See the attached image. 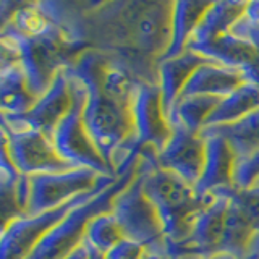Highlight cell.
Instances as JSON below:
<instances>
[{"mask_svg": "<svg viewBox=\"0 0 259 259\" xmlns=\"http://www.w3.org/2000/svg\"><path fill=\"white\" fill-rule=\"evenodd\" d=\"M172 7L167 2H117L94 12L102 31L101 49L118 57L143 81L157 83V63L172 36Z\"/></svg>", "mask_w": 259, "mask_h": 259, "instance_id": "1", "label": "cell"}, {"mask_svg": "<svg viewBox=\"0 0 259 259\" xmlns=\"http://www.w3.org/2000/svg\"><path fill=\"white\" fill-rule=\"evenodd\" d=\"M136 172L143 175L144 193L160 217L165 241L183 240L194 215L212 199V193L199 196L194 186L159 164L157 151L152 148L143 149Z\"/></svg>", "mask_w": 259, "mask_h": 259, "instance_id": "2", "label": "cell"}, {"mask_svg": "<svg viewBox=\"0 0 259 259\" xmlns=\"http://www.w3.org/2000/svg\"><path fill=\"white\" fill-rule=\"evenodd\" d=\"M136 168L120 177L118 180L97 194L83 206L73 209L71 212L57 224L46 237L37 243L32 253L26 259H63L84 240L86 227L91 219L102 212L112 210V202L117 194L130 185L135 178Z\"/></svg>", "mask_w": 259, "mask_h": 259, "instance_id": "3", "label": "cell"}, {"mask_svg": "<svg viewBox=\"0 0 259 259\" xmlns=\"http://www.w3.org/2000/svg\"><path fill=\"white\" fill-rule=\"evenodd\" d=\"M70 89L73 97L71 109L62 118L60 123L55 126L51 136L55 151L71 167L91 168L101 175L115 177L105 159L101 156V152L97 151L96 144L93 143L86 130L83 120V110L88 99L86 89L73 78H70Z\"/></svg>", "mask_w": 259, "mask_h": 259, "instance_id": "4", "label": "cell"}, {"mask_svg": "<svg viewBox=\"0 0 259 259\" xmlns=\"http://www.w3.org/2000/svg\"><path fill=\"white\" fill-rule=\"evenodd\" d=\"M118 178L104 182L96 190L86 194L73 198L71 201L65 202L60 207H55L47 212L37 215H18L10 219L4 224L2 238H0V259H26L32 249L37 246V243L51 232L54 227L63 221L73 209L83 206L84 202L91 201L97 194L109 188Z\"/></svg>", "mask_w": 259, "mask_h": 259, "instance_id": "5", "label": "cell"}, {"mask_svg": "<svg viewBox=\"0 0 259 259\" xmlns=\"http://www.w3.org/2000/svg\"><path fill=\"white\" fill-rule=\"evenodd\" d=\"M143 175L135 174L128 186L112 202V214L125 238L135 240L146 249H165V235L160 217L151 199L146 196Z\"/></svg>", "mask_w": 259, "mask_h": 259, "instance_id": "6", "label": "cell"}, {"mask_svg": "<svg viewBox=\"0 0 259 259\" xmlns=\"http://www.w3.org/2000/svg\"><path fill=\"white\" fill-rule=\"evenodd\" d=\"M86 93L88 99L83 110L84 125L97 151L109 164L113 151L133 135L132 102L115 99L102 89Z\"/></svg>", "mask_w": 259, "mask_h": 259, "instance_id": "7", "label": "cell"}, {"mask_svg": "<svg viewBox=\"0 0 259 259\" xmlns=\"http://www.w3.org/2000/svg\"><path fill=\"white\" fill-rule=\"evenodd\" d=\"M230 199L224 191L212 193V199L194 215L188 235L180 241H165L170 259H207L219 254Z\"/></svg>", "mask_w": 259, "mask_h": 259, "instance_id": "8", "label": "cell"}, {"mask_svg": "<svg viewBox=\"0 0 259 259\" xmlns=\"http://www.w3.org/2000/svg\"><path fill=\"white\" fill-rule=\"evenodd\" d=\"M112 175H101L91 168H70L65 172L40 174L31 177V199L26 215H37L60 207L79 194L96 190Z\"/></svg>", "mask_w": 259, "mask_h": 259, "instance_id": "9", "label": "cell"}, {"mask_svg": "<svg viewBox=\"0 0 259 259\" xmlns=\"http://www.w3.org/2000/svg\"><path fill=\"white\" fill-rule=\"evenodd\" d=\"M2 146L23 175L32 177L75 168L59 156L52 138L39 130H13L2 125Z\"/></svg>", "mask_w": 259, "mask_h": 259, "instance_id": "10", "label": "cell"}, {"mask_svg": "<svg viewBox=\"0 0 259 259\" xmlns=\"http://www.w3.org/2000/svg\"><path fill=\"white\" fill-rule=\"evenodd\" d=\"M132 123L141 149L152 148L159 154L165 148L174 130L168 123L157 83L141 79L136 84L132 97Z\"/></svg>", "mask_w": 259, "mask_h": 259, "instance_id": "11", "label": "cell"}, {"mask_svg": "<svg viewBox=\"0 0 259 259\" xmlns=\"http://www.w3.org/2000/svg\"><path fill=\"white\" fill-rule=\"evenodd\" d=\"M71 102L73 97L70 78L67 75V70L63 68L57 73L51 88L42 96H39L34 107L21 117L2 115V125L13 130H39V132L52 136L55 126L70 112Z\"/></svg>", "mask_w": 259, "mask_h": 259, "instance_id": "12", "label": "cell"}, {"mask_svg": "<svg viewBox=\"0 0 259 259\" xmlns=\"http://www.w3.org/2000/svg\"><path fill=\"white\" fill-rule=\"evenodd\" d=\"M159 164L196 186L206 162V140L199 133L174 128L165 148L157 154Z\"/></svg>", "mask_w": 259, "mask_h": 259, "instance_id": "13", "label": "cell"}, {"mask_svg": "<svg viewBox=\"0 0 259 259\" xmlns=\"http://www.w3.org/2000/svg\"><path fill=\"white\" fill-rule=\"evenodd\" d=\"M206 140V162L198 185L194 186L199 196H207L210 193L229 188L233 185L237 154L233 152L230 143L222 135L210 128L201 130L199 133Z\"/></svg>", "mask_w": 259, "mask_h": 259, "instance_id": "14", "label": "cell"}, {"mask_svg": "<svg viewBox=\"0 0 259 259\" xmlns=\"http://www.w3.org/2000/svg\"><path fill=\"white\" fill-rule=\"evenodd\" d=\"M207 62L209 60L201 54L186 49L183 54L157 65V84L162 93V104H164L165 113H168L172 105L182 96L183 88L190 81L193 73Z\"/></svg>", "mask_w": 259, "mask_h": 259, "instance_id": "15", "label": "cell"}, {"mask_svg": "<svg viewBox=\"0 0 259 259\" xmlns=\"http://www.w3.org/2000/svg\"><path fill=\"white\" fill-rule=\"evenodd\" d=\"M243 83L241 73L227 68L222 65H217L212 62H207L193 73L190 81L183 88L180 97L188 96H212V97H225L235 89L240 88Z\"/></svg>", "mask_w": 259, "mask_h": 259, "instance_id": "16", "label": "cell"}, {"mask_svg": "<svg viewBox=\"0 0 259 259\" xmlns=\"http://www.w3.org/2000/svg\"><path fill=\"white\" fill-rule=\"evenodd\" d=\"M188 51L198 52L209 62L222 65L227 68H233L240 73L259 59V51H256L253 46H249L245 40L232 36L230 32L194 49H188Z\"/></svg>", "mask_w": 259, "mask_h": 259, "instance_id": "17", "label": "cell"}, {"mask_svg": "<svg viewBox=\"0 0 259 259\" xmlns=\"http://www.w3.org/2000/svg\"><path fill=\"white\" fill-rule=\"evenodd\" d=\"M212 2H202V0H180L174 2L172 7V36H170V44L165 54L160 57V62L172 59V57L180 55L186 51L190 39L196 31L201 18L204 16L206 10ZM157 63V65H159Z\"/></svg>", "mask_w": 259, "mask_h": 259, "instance_id": "18", "label": "cell"}, {"mask_svg": "<svg viewBox=\"0 0 259 259\" xmlns=\"http://www.w3.org/2000/svg\"><path fill=\"white\" fill-rule=\"evenodd\" d=\"M246 4L248 2H235V0L212 2L206 10L204 16L201 18L186 49H194L219 36L230 32L233 24L245 15Z\"/></svg>", "mask_w": 259, "mask_h": 259, "instance_id": "19", "label": "cell"}, {"mask_svg": "<svg viewBox=\"0 0 259 259\" xmlns=\"http://www.w3.org/2000/svg\"><path fill=\"white\" fill-rule=\"evenodd\" d=\"M39 97L31 91L18 63L4 67L0 73V104L2 115L21 117L28 113Z\"/></svg>", "mask_w": 259, "mask_h": 259, "instance_id": "20", "label": "cell"}, {"mask_svg": "<svg viewBox=\"0 0 259 259\" xmlns=\"http://www.w3.org/2000/svg\"><path fill=\"white\" fill-rule=\"evenodd\" d=\"M219 102H221V97L212 96L178 97V101L167 113L168 123L172 130L183 128L191 133H201Z\"/></svg>", "mask_w": 259, "mask_h": 259, "instance_id": "21", "label": "cell"}, {"mask_svg": "<svg viewBox=\"0 0 259 259\" xmlns=\"http://www.w3.org/2000/svg\"><path fill=\"white\" fill-rule=\"evenodd\" d=\"M257 109H259V84L243 83L233 93L222 97L219 105L214 109V112L210 113L204 128L233 123V121L249 115L251 112H254Z\"/></svg>", "mask_w": 259, "mask_h": 259, "instance_id": "22", "label": "cell"}, {"mask_svg": "<svg viewBox=\"0 0 259 259\" xmlns=\"http://www.w3.org/2000/svg\"><path fill=\"white\" fill-rule=\"evenodd\" d=\"M207 128L222 135L230 143L238 159L249 157L251 154L259 151V109L233 123Z\"/></svg>", "mask_w": 259, "mask_h": 259, "instance_id": "23", "label": "cell"}, {"mask_svg": "<svg viewBox=\"0 0 259 259\" xmlns=\"http://www.w3.org/2000/svg\"><path fill=\"white\" fill-rule=\"evenodd\" d=\"M254 230L251 229L249 222L243 217L240 209L230 201L229 210H227L224 235L221 245H219V254H229L237 259H245L246 246Z\"/></svg>", "mask_w": 259, "mask_h": 259, "instance_id": "24", "label": "cell"}, {"mask_svg": "<svg viewBox=\"0 0 259 259\" xmlns=\"http://www.w3.org/2000/svg\"><path fill=\"white\" fill-rule=\"evenodd\" d=\"M123 238H125V235L121 232L115 215L112 214V210L102 212L99 215H96L94 219H91L84 233V240L96 251H99L101 254L109 253V251L115 245H118Z\"/></svg>", "mask_w": 259, "mask_h": 259, "instance_id": "25", "label": "cell"}, {"mask_svg": "<svg viewBox=\"0 0 259 259\" xmlns=\"http://www.w3.org/2000/svg\"><path fill=\"white\" fill-rule=\"evenodd\" d=\"M227 193V196L235 206L240 209L243 217L249 222L251 229L254 232L259 230V180L253 183L249 188H237L235 185L229 188L219 190Z\"/></svg>", "mask_w": 259, "mask_h": 259, "instance_id": "26", "label": "cell"}, {"mask_svg": "<svg viewBox=\"0 0 259 259\" xmlns=\"http://www.w3.org/2000/svg\"><path fill=\"white\" fill-rule=\"evenodd\" d=\"M257 180H259V151L251 154L249 157L237 160L233 185L237 188H249Z\"/></svg>", "mask_w": 259, "mask_h": 259, "instance_id": "27", "label": "cell"}, {"mask_svg": "<svg viewBox=\"0 0 259 259\" xmlns=\"http://www.w3.org/2000/svg\"><path fill=\"white\" fill-rule=\"evenodd\" d=\"M146 249L141 243L135 240L123 238L118 245L113 246L109 253L104 254V259H143L146 254Z\"/></svg>", "mask_w": 259, "mask_h": 259, "instance_id": "28", "label": "cell"}, {"mask_svg": "<svg viewBox=\"0 0 259 259\" xmlns=\"http://www.w3.org/2000/svg\"><path fill=\"white\" fill-rule=\"evenodd\" d=\"M230 34L245 40L249 46H253L256 51H259V23L249 21L245 15L233 24V28L230 29Z\"/></svg>", "mask_w": 259, "mask_h": 259, "instance_id": "29", "label": "cell"}, {"mask_svg": "<svg viewBox=\"0 0 259 259\" xmlns=\"http://www.w3.org/2000/svg\"><path fill=\"white\" fill-rule=\"evenodd\" d=\"M245 259H259V230L253 232V235H251L246 246Z\"/></svg>", "mask_w": 259, "mask_h": 259, "instance_id": "30", "label": "cell"}, {"mask_svg": "<svg viewBox=\"0 0 259 259\" xmlns=\"http://www.w3.org/2000/svg\"><path fill=\"white\" fill-rule=\"evenodd\" d=\"M89 253H91V245H89L86 240H83L78 248L73 249L71 253L63 259H89Z\"/></svg>", "mask_w": 259, "mask_h": 259, "instance_id": "31", "label": "cell"}, {"mask_svg": "<svg viewBox=\"0 0 259 259\" xmlns=\"http://www.w3.org/2000/svg\"><path fill=\"white\" fill-rule=\"evenodd\" d=\"M245 16L253 23H259V2H248L246 4V10H245Z\"/></svg>", "mask_w": 259, "mask_h": 259, "instance_id": "32", "label": "cell"}, {"mask_svg": "<svg viewBox=\"0 0 259 259\" xmlns=\"http://www.w3.org/2000/svg\"><path fill=\"white\" fill-rule=\"evenodd\" d=\"M143 259H170L165 249H148Z\"/></svg>", "mask_w": 259, "mask_h": 259, "instance_id": "33", "label": "cell"}, {"mask_svg": "<svg viewBox=\"0 0 259 259\" xmlns=\"http://www.w3.org/2000/svg\"><path fill=\"white\" fill-rule=\"evenodd\" d=\"M207 259H237V257H233V256H229V254H217V256L207 257Z\"/></svg>", "mask_w": 259, "mask_h": 259, "instance_id": "34", "label": "cell"}]
</instances>
